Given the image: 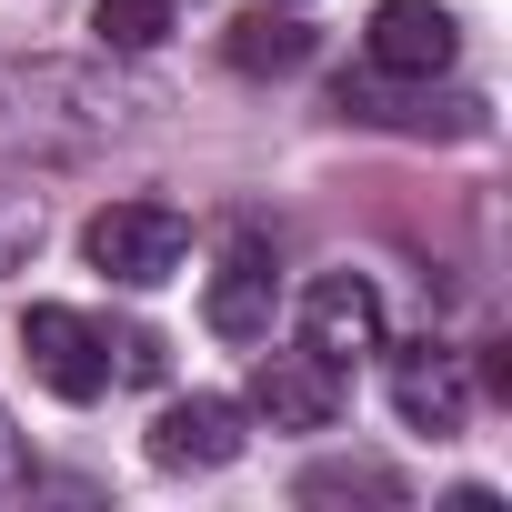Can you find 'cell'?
<instances>
[{
	"label": "cell",
	"instance_id": "1",
	"mask_svg": "<svg viewBox=\"0 0 512 512\" xmlns=\"http://www.w3.org/2000/svg\"><path fill=\"white\" fill-rule=\"evenodd\" d=\"M81 251H91V272H111V282L151 292V282H171V272H181V251H191V221H181L171 201H111V211H91Z\"/></svg>",
	"mask_w": 512,
	"mask_h": 512
},
{
	"label": "cell",
	"instance_id": "2",
	"mask_svg": "<svg viewBox=\"0 0 512 512\" xmlns=\"http://www.w3.org/2000/svg\"><path fill=\"white\" fill-rule=\"evenodd\" d=\"M21 352H31V372H41L61 402H101V392H111V332H101L91 312H71V302H41V312L21 322Z\"/></svg>",
	"mask_w": 512,
	"mask_h": 512
},
{
	"label": "cell",
	"instance_id": "3",
	"mask_svg": "<svg viewBox=\"0 0 512 512\" xmlns=\"http://www.w3.org/2000/svg\"><path fill=\"white\" fill-rule=\"evenodd\" d=\"M302 352H322L332 372H352L362 352H382V292L362 272H322L302 292Z\"/></svg>",
	"mask_w": 512,
	"mask_h": 512
},
{
	"label": "cell",
	"instance_id": "4",
	"mask_svg": "<svg viewBox=\"0 0 512 512\" xmlns=\"http://www.w3.org/2000/svg\"><path fill=\"white\" fill-rule=\"evenodd\" d=\"M251 412H262L272 432H332L342 422V372L322 352H262V372H251Z\"/></svg>",
	"mask_w": 512,
	"mask_h": 512
},
{
	"label": "cell",
	"instance_id": "5",
	"mask_svg": "<svg viewBox=\"0 0 512 512\" xmlns=\"http://www.w3.org/2000/svg\"><path fill=\"white\" fill-rule=\"evenodd\" d=\"M241 402L231 392H191V402H161V422H151V462L161 472H221V462H241Z\"/></svg>",
	"mask_w": 512,
	"mask_h": 512
},
{
	"label": "cell",
	"instance_id": "6",
	"mask_svg": "<svg viewBox=\"0 0 512 512\" xmlns=\"http://www.w3.org/2000/svg\"><path fill=\"white\" fill-rule=\"evenodd\" d=\"M452 51H462V31H452L442 0H382L372 11V71L432 81V71H452Z\"/></svg>",
	"mask_w": 512,
	"mask_h": 512
},
{
	"label": "cell",
	"instance_id": "7",
	"mask_svg": "<svg viewBox=\"0 0 512 512\" xmlns=\"http://www.w3.org/2000/svg\"><path fill=\"white\" fill-rule=\"evenodd\" d=\"M272 302H282L272 251H262V241H231L221 272H211V292H201V322H211L221 342H262V332H272Z\"/></svg>",
	"mask_w": 512,
	"mask_h": 512
},
{
	"label": "cell",
	"instance_id": "8",
	"mask_svg": "<svg viewBox=\"0 0 512 512\" xmlns=\"http://www.w3.org/2000/svg\"><path fill=\"white\" fill-rule=\"evenodd\" d=\"M392 412H402L412 432H462V412H472L462 362H452V352H432V342L392 352Z\"/></svg>",
	"mask_w": 512,
	"mask_h": 512
},
{
	"label": "cell",
	"instance_id": "9",
	"mask_svg": "<svg viewBox=\"0 0 512 512\" xmlns=\"http://www.w3.org/2000/svg\"><path fill=\"white\" fill-rule=\"evenodd\" d=\"M231 61L241 71H302L312 61V31L282 21V11H251V21H231Z\"/></svg>",
	"mask_w": 512,
	"mask_h": 512
},
{
	"label": "cell",
	"instance_id": "10",
	"mask_svg": "<svg viewBox=\"0 0 512 512\" xmlns=\"http://www.w3.org/2000/svg\"><path fill=\"white\" fill-rule=\"evenodd\" d=\"M91 31L111 51H161L171 41V0H91Z\"/></svg>",
	"mask_w": 512,
	"mask_h": 512
},
{
	"label": "cell",
	"instance_id": "11",
	"mask_svg": "<svg viewBox=\"0 0 512 512\" xmlns=\"http://www.w3.org/2000/svg\"><path fill=\"white\" fill-rule=\"evenodd\" d=\"M302 502H402V472H382V462H322V472H302Z\"/></svg>",
	"mask_w": 512,
	"mask_h": 512
},
{
	"label": "cell",
	"instance_id": "12",
	"mask_svg": "<svg viewBox=\"0 0 512 512\" xmlns=\"http://www.w3.org/2000/svg\"><path fill=\"white\" fill-rule=\"evenodd\" d=\"M21 472V442H11V412H0V482H11Z\"/></svg>",
	"mask_w": 512,
	"mask_h": 512
}]
</instances>
